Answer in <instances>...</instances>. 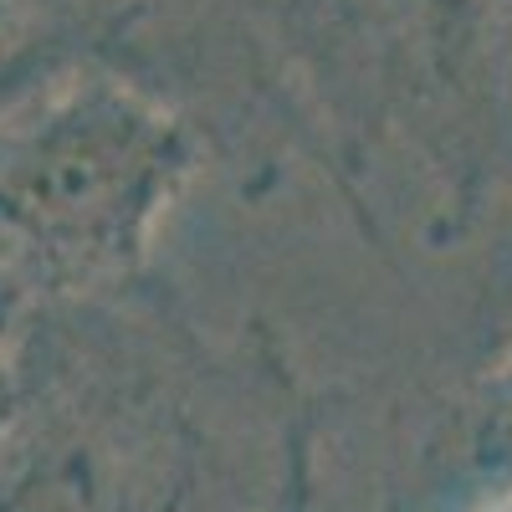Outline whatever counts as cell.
I'll use <instances>...</instances> for the list:
<instances>
[{
	"instance_id": "1",
	"label": "cell",
	"mask_w": 512,
	"mask_h": 512,
	"mask_svg": "<svg viewBox=\"0 0 512 512\" xmlns=\"http://www.w3.org/2000/svg\"><path fill=\"white\" fill-rule=\"evenodd\" d=\"M277 57L349 195L374 144L431 185V246L472 231L512 185V0H287Z\"/></svg>"
},
{
	"instance_id": "2",
	"label": "cell",
	"mask_w": 512,
	"mask_h": 512,
	"mask_svg": "<svg viewBox=\"0 0 512 512\" xmlns=\"http://www.w3.org/2000/svg\"><path fill=\"white\" fill-rule=\"evenodd\" d=\"M210 154L205 128L144 77L62 67L0 113V277L26 303L149 282L159 226Z\"/></svg>"
},
{
	"instance_id": "3",
	"label": "cell",
	"mask_w": 512,
	"mask_h": 512,
	"mask_svg": "<svg viewBox=\"0 0 512 512\" xmlns=\"http://www.w3.org/2000/svg\"><path fill=\"white\" fill-rule=\"evenodd\" d=\"M77 62H98L82 41H67V36H36V41H6L0 47V113L11 103H21L31 88H41L47 77H57L62 67H77Z\"/></svg>"
}]
</instances>
